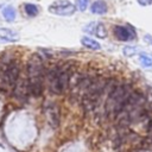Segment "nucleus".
<instances>
[{"label":"nucleus","mask_w":152,"mask_h":152,"mask_svg":"<svg viewBox=\"0 0 152 152\" xmlns=\"http://www.w3.org/2000/svg\"><path fill=\"white\" fill-rule=\"evenodd\" d=\"M140 6H150L152 4V0H137Z\"/></svg>","instance_id":"6ab92c4d"},{"label":"nucleus","mask_w":152,"mask_h":152,"mask_svg":"<svg viewBox=\"0 0 152 152\" xmlns=\"http://www.w3.org/2000/svg\"><path fill=\"white\" fill-rule=\"evenodd\" d=\"M83 30L86 32L97 37V38H101V39H104L107 37V28H106V26L102 23H99V21H93V23L87 24Z\"/></svg>","instance_id":"0eeeda50"},{"label":"nucleus","mask_w":152,"mask_h":152,"mask_svg":"<svg viewBox=\"0 0 152 152\" xmlns=\"http://www.w3.org/2000/svg\"><path fill=\"white\" fill-rule=\"evenodd\" d=\"M139 63L144 68H152V55L147 52L139 53Z\"/></svg>","instance_id":"4468645a"},{"label":"nucleus","mask_w":152,"mask_h":152,"mask_svg":"<svg viewBox=\"0 0 152 152\" xmlns=\"http://www.w3.org/2000/svg\"><path fill=\"white\" fill-rule=\"evenodd\" d=\"M44 65L40 56L32 55L27 62V83L30 94L33 96H40L44 89L43 86Z\"/></svg>","instance_id":"f257e3e1"},{"label":"nucleus","mask_w":152,"mask_h":152,"mask_svg":"<svg viewBox=\"0 0 152 152\" xmlns=\"http://www.w3.org/2000/svg\"><path fill=\"white\" fill-rule=\"evenodd\" d=\"M24 11L28 17H36L38 14V12H39L38 7L36 5H33V4H25L24 5Z\"/></svg>","instance_id":"2eb2a0df"},{"label":"nucleus","mask_w":152,"mask_h":152,"mask_svg":"<svg viewBox=\"0 0 152 152\" xmlns=\"http://www.w3.org/2000/svg\"><path fill=\"white\" fill-rule=\"evenodd\" d=\"M49 12L55 15L69 17L72 15L76 11V6L69 0H56L49 6Z\"/></svg>","instance_id":"20e7f679"},{"label":"nucleus","mask_w":152,"mask_h":152,"mask_svg":"<svg viewBox=\"0 0 152 152\" xmlns=\"http://www.w3.org/2000/svg\"><path fill=\"white\" fill-rule=\"evenodd\" d=\"M144 42L146 43V44H148V45H152V36L151 34H145L144 36Z\"/></svg>","instance_id":"a211bd4d"},{"label":"nucleus","mask_w":152,"mask_h":152,"mask_svg":"<svg viewBox=\"0 0 152 152\" xmlns=\"http://www.w3.org/2000/svg\"><path fill=\"white\" fill-rule=\"evenodd\" d=\"M113 34L120 42H129L137 37L134 28L129 25H115L113 27Z\"/></svg>","instance_id":"423d86ee"},{"label":"nucleus","mask_w":152,"mask_h":152,"mask_svg":"<svg viewBox=\"0 0 152 152\" xmlns=\"http://www.w3.org/2000/svg\"><path fill=\"white\" fill-rule=\"evenodd\" d=\"M19 80V66L15 62H11L6 65L2 74V83L6 88H14Z\"/></svg>","instance_id":"39448f33"},{"label":"nucleus","mask_w":152,"mask_h":152,"mask_svg":"<svg viewBox=\"0 0 152 152\" xmlns=\"http://www.w3.org/2000/svg\"><path fill=\"white\" fill-rule=\"evenodd\" d=\"M81 44L90 50H100L101 49V45L97 40L90 38V37H82L81 38Z\"/></svg>","instance_id":"ddd939ff"},{"label":"nucleus","mask_w":152,"mask_h":152,"mask_svg":"<svg viewBox=\"0 0 152 152\" xmlns=\"http://www.w3.org/2000/svg\"><path fill=\"white\" fill-rule=\"evenodd\" d=\"M122 52H124V55H125V56H127V57H132V56L137 55V53L139 52V50H138V48H137V46L126 45V46H124Z\"/></svg>","instance_id":"dca6fc26"},{"label":"nucleus","mask_w":152,"mask_h":152,"mask_svg":"<svg viewBox=\"0 0 152 152\" xmlns=\"http://www.w3.org/2000/svg\"><path fill=\"white\" fill-rule=\"evenodd\" d=\"M44 110H45V116L49 124L52 127H57L59 124V110L56 103H46Z\"/></svg>","instance_id":"6e6552de"},{"label":"nucleus","mask_w":152,"mask_h":152,"mask_svg":"<svg viewBox=\"0 0 152 152\" xmlns=\"http://www.w3.org/2000/svg\"><path fill=\"white\" fill-rule=\"evenodd\" d=\"M90 12L94 14H104L107 12V4L103 0H96L90 5Z\"/></svg>","instance_id":"9b49d317"},{"label":"nucleus","mask_w":152,"mask_h":152,"mask_svg":"<svg viewBox=\"0 0 152 152\" xmlns=\"http://www.w3.org/2000/svg\"><path fill=\"white\" fill-rule=\"evenodd\" d=\"M20 39L17 31L7 27H0V43H15Z\"/></svg>","instance_id":"1a4fd4ad"},{"label":"nucleus","mask_w":152,"mask_h":152,"mask_svg":"<svg viewBox=\"0 0 152 152\" xmlns=\"http://www.w3.org/2000/svg\"><path fill=\"white\" fill-rule=\"evenodd\" d=\"M88 5H89V0H76V7L81 12L86 11L87 7H88Z\"/></svg>","instance_id":"f3484780"},{"label":"nucleus","mask_w":152,"mask_h":152,"mask_svg":"<svg viewBox=\"0 0 152 152\" xmlns=\"http://www.w3.org/2000/svg\"><path fill=\"white\" fill-rule=\"evenodd\" d=\"M70 71L65 69H52L48 74V86L51 93L62 94L66 90L70 82Z\"/></svg>","instance_id":"7ed1b4c3"},{"label":"nucleus","mask_w":152,"mask_h":152,"mask_svg":"<svg viewBox=\"0 0 152 152\" xmlns=\"http://www.w3.org/2000/svg\"><path fill=\"white\" fill-rule=\"evenodd\" d=\"M1 14H2L4 19H5L6 21H8V23L14 21V20H15V15H17L15 10H14V7H12V6H5V7L1 10Z\"/></svg>","instance_id":"f8f14e48"},{"label":"nucleus","mask_w":152,"mask_h":152,"mask_svg":"<svg viewBox=\"0 0 152 152\" xmlns=\"http://www.w3.org/2000/svg\"><path fill=\"white\" fill-rule=\"evenodd\" d=\"M13 94H14L15 97L19 99V100H24V99H26L27 95L30 94L27 81H19V80H18L17 84H15L14 88H13Z\"/></svg>","instance_id":"9d476101"},{"label":"nucleus","mask_w":152,"mask_h":152,"mask_svg":"<svg viewBox=\"0 0 152 152\" xmlns=\"http://www.w3.org/2000/svg\"><path fill=\"white\" fill-rule=\"evenodd\" d=\"M131 95V90L128 86L125 84H119L114 87L110 93L108 94V97L104 103V112L109 116H116L121 109L124 108L126 101L128 100Z\"/></svg>","instance_id":"f03ea898"}]
</instances>
